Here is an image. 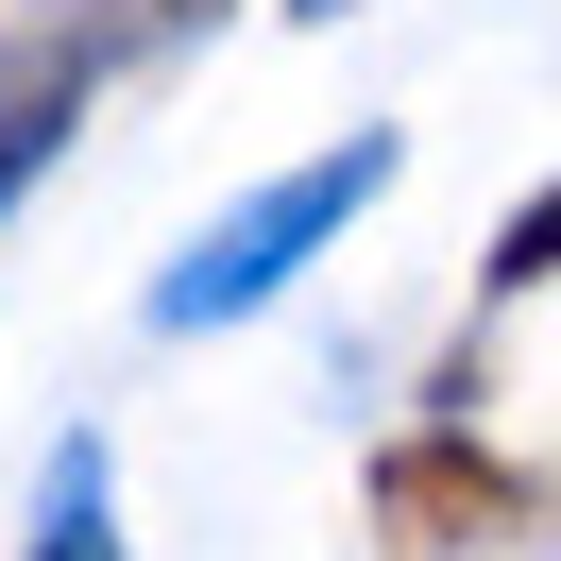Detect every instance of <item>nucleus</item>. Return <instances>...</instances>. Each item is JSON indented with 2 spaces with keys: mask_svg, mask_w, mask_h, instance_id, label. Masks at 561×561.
I'll return each instance as SVG.
<instances>
[{
  "mask_svg": "<svg viewBox=\"0 0 561 561\" xmlns=\"http://www.w3.org/2000/svg\"><path fill=\"white\" fill-rule=\"evenodd\" d=\"M375 527L425 545V561H477V545H527V527H545V477L493 459V443H459V425H409V443L375 459Z\"/></svg>",
  "mask_w": 561,
  "mask_h": 561,
  "instance_id": "2",
  "label": "nucleus"
},
{
  "mask_svg": "<svg viewBox=\"0 0 561 561\" xmlns=\"http://www.w3.org/2000/svg\"><path fill=\"white\" fill-rule=\"evenodd\" d=\"M69 103H85V51H51V69H18V103H0V205L51 171V137H69Z\"/></svg>",
  "mask_w": 561,
  "mask_h": 561,
  "instance_id": "3",
  "label": "nucleus"
},
{
  "mask_svg": "<svg viewBox=\"0 0 561 561\" xmlns=\"http://www.w3.org/2000/svg\"><path fill=\"white\" fill-rule=\"evenodd\" d=\"M35 561H119V511H103V443L51 459V511H35Z\"/></svg>",
  "mask_w": 561,
  "mask_h": 561,
  "instance_id": "4",
  "label": "nucleus"
},
{
  "mask_svg": "<svg viewBox=\"0 0 561 561\" xmlns=\"http://www.w3.org/2000/svg\"><path fill=\"white\" fill-rule=\"evenodd\" d=\"M289 18H357V0H289Z\"/></svg>",
  "mask_w": 561,
  "mask_h": 561,
  "instance_id": "5",
  "label": "nucleus"
},
{
  "mask_svg": "<svg viewBox=\"0 0 561 561\" xmlns=\"http://www.w3.org/2000/svg\"><path fill=\"white\" fill-rule=\"evenodd\" d=\"M153 18H221V0H153Z\"/></svg>",
  "mask_w": 561,
  "mask_h": 561,
  "instance_id": "6",
  "label": "nucleus"
},
{
  "mask_svg": "<svg viewBox=\"0 0 561 561\" xmlns=\"http://www.w3.org/2000/svg\"><path fill=\"white\" fill-rule=\"evenodd\" d=\"M391 187V137H341V153H307V171H273L255 187V205H221L205 239L171 255V273H153V323H171V341H205V323H239V307H273L289 273H307L323 239H341L357 205H375Z\"/></svg>",
  "mask_w": 561,
  "mask_h": 561,
  "instance_id": "1",
  "label": "nucleus"
}]
</instances>
